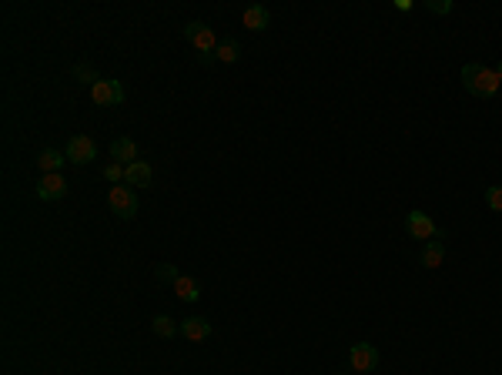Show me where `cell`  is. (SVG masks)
I'll list each match as a JSON object with an SVG mask.
<instances>
[{
  "instance_id": "8",
  "label": "cell",
  "mask_w": 502,
  "mask_h": 375,
  "mask_svg": "<svg viewBox=\"0 0 502 375\" xmlns=\"http://www.w3.org/2000/svg\"><path fill=\"white\" fill-rule=\"evenodd\" d=\"M67 194V181L64 174H40L37 181V198L40 201H60Z\"/></svg>"
},
{
  "instance_id": "12",
  "label": "cell",
  "mask_w": 502,
  "mask_h": 375,
  "mask_svg": "<svg viewBox=\"0 0 502 375\" xmlns=\"http://www.w3.org/2000/svg\"><path fill=\"white\" fill-rule=\"evenodd\" d=\"M241 24H245L248 31H268V24H271L268 7H261V3H251L248 10L241 14Z\"/></svg>"
},
{
  "instance_id": "23",
  "label": "cell",
  "mask_w": 502,
  "mask_h": 375,
  "mask_svg": "<svg viewBox=\"0 0 502 375\" xmlns=\"http://www.w3.org/2000/svg\"><path fill=\"white\" fill-rule=\"evenodd\" d=\"M198 60H201V64H208V67H211V64H214V60H218V57H214V54H198Z\"/></svg>"
},
{
  "instance_id": "18",
  "label": "cell",
  "mask_w": 502,
  "mask_h": 375,
  "mask_svg": "<svg viewBox=\"0 0 502 375\" xmlns=\"http://www.w3.org/2000/svg\"><path fill=\"white\" fill-rule=\"evenodd\" d=\"M74 81H84V84H91V88H94L101 77L94 74V67H91L87 60H80V64H74Z\"/></svg>"
},
{
  "instance_id": "15",
  "label": "cell",
  "mask_w": 502,
  "mask_h": 375,
  "mask_svg": "<svg viewBox=\"0 0 502 375\" xmlns=\"http://www.w3.org/2000/svg\"><path fill=\"white\" fill-rule=\"evenodd\" d=\"M174 292H178V295H181L184 301H198V299H201V288H198V281L188 278V275H181V278L174 281Z\"/></svg>"
},
{
  "instance_id": "6",
  "label": "cell",
  "mask_w": 502,
  "mask_h": 375,
  "mask_svg": "<svg viewBox=\"0 0 502 375\" xmlns=\"http://www.w3.org/2000/svg\"><path fill=\"white\" fill-rule=\"evenodd\" d=\"M406 231L419 242H432V238H442V231L435 228V222L425 215V211H408L406 218Z\"/></svg>"
},
{
  "instance_id": "9",
  "label": "cell",
  "mask_w": 502,
  "mask_h": 375,
  "mask_svg": "<svg viewBox=\"0 0 502 375\" xmlns=\"http://www.w3.org/2000/svg\"><path fill=\"white\" fill-rule=\"evenodd\" d=\"M151 181H155V168H151L148 161H135V165H128V168H124V185L148 188Z\"/></svg>"
},
{
  "instance_id": "5",
  "label": "cell",
  "mask_w": 502,
  "mask_h": 375,
  "mask_svg": "<svg viewBox=\"0 0 502 375\" xmlns=\"http://www.w3.org/2000/svg\"><path fill=\"white\" fill-rule=\"evenodd\" d=\"M91 97H94V104H101V108H117V104H124V88H121V81H114V77H101L94 88H91Z\"/></svg>"
},
{
  "instance_id": "17",
  "label": "cell",
  "mask_w": 502,
  "mask_h": 375,
  "mask_svg": "<svg viewBox=\"0 0 502 375\" xmlns=\"http://www.w3.org/2000/svg\"><path fill=\"white\" fill-rule=\"evenodd\" d=\"M214 57H218V60H225V64H234V60L241 57V47H238L234 40H228V44H218Z\"/></svg>"
},
{
  "instance_id": "11",
  "label": "cell",
  "mask_w": 502,
  "mask_h": 375,
  "mask_svg": "<svg viewBox=\"0 0 502 375\" xmlns=\"http://www.w3.org/2000/svg\"><path fill=\"white\" fill-rule=\"evenodd\" d=\"M111 158H114L117 165L128 168V165H135L137 161V144L131 138H114V141H111Z\"/></svg>"
},
{
  "instance_id": "3",
  "label": "cell",
  "mask_w": 502,
  "mask_h": 375,
  "mask_svg": "<svg viewBox=\"0 0 502 375\" xmlns=\"http://www.w3.org/2000/svg\"><path fill=\"white\" fill-rule=\"evenodd\" d=\"M348 365H352V372L372 375L375 365H379V349H375L372 342H355V345L348 349Z\"/></svg>"
},
{
  "instance_id": "7",
  "label": "cell",
  "mask_w": 502,
  "mask_h": 375,
  "mask_svg": "<svg viewBox=\"0 0 502 375\" xmlns=\"http://www.w3.org/2000/svg\"><path fill=\"white\" fill-rule=\"evenodd\" d=\"M67 161H74V165H91L97 158V144L94 138H87V134H74L71 141H67Z\"/></svg>"
},
{
  "instance_id": "21",
  "label": "cell",
  "mask_w": 502,
  "mask_h": 375,
  "mask_svg": "<svg viewBox=\"0 0 502 375\" xmlns=\"http://www.w3.org/2000/svg\"><path fill=\"white\" fill-rule=\"evenodd\" d=\"M485 205L502 215V185H496V188H489V191H485Z\"/></svg>"
},
{
  "instance_id": "25",
  "label": "cell",
  "mask_w": 502,
  "mask_h": 375,
  "mask_svg": "<svg viewBox=\"0 0 502 375\" xmlns=\"http://www.w3.org/2000/svg\"><path fill=\"white\" fill-rule=\"evenodd\" d=\"M335 375H345V372H335Z\"/></svg>"
},
{
  "instance_id": "13",
  "label": "cell",
  "mask_w": 502,
  "mask_h": 375,
  "mask_svg": "<svg viewBox=\"0 0 502 375\" xmlns=\"http://www.w3.org/2000/svg\"><path fill=\"white\" fill-rule=\"evenodd\" d=\"M64 165H67V154H60V151H54V148L40 151V158H37L40 174H60Z\"/></svg>"
},
{
  "instance_id": "22",
  "label": "cell",
  "mask_w": 502,
  "mask_h": 375,
  "mask_svg": "<svg viewBox=\"0 0 502 375\" xmlns=\"http://www.w3.org/2000/svg\"><path fill=\"white\" fill-rule=\"evenodd\" d=\"M425 7L432 14H452V0H425Z\"/></svg>"
},
{
  "instance_id": "16",
  "label": "cell",
  "mask_w": 502,
  "mask_h": 375,
  "mask_svg": "<svg viewBox=\"0 0 502 375\" xmlns=\"http://www.w3.org/2000/svg\"><path fill=\"white\" fill-rule=\"evenodd\" d=\"M151 332H155L157 338H174L181 332V325H174V319H168V315H157V319L151 322Z\"/></svg>"
},
{
  "instance_id": "14",
  "label": "cell",
  "mask_w": 502,
  "mask_h": 375,
  "mask_svg": "<svg viewBox=\"0 0 502 375\" xmlns=\"http://www.w3.org/2000/svg\"><path fill=\"white\" fill-rule=\"evenodd\" d=\"M419 258H422V268H439V265H442V258H445V242H442V238L425 242Z\"/></svg>"
},
{
  "instance_id": "19",
  "label": "cell",
  "mask_w": 502,
  "mask_h": 375,
  "mask_svg": "<svg viewBox=\"0 0 502 375\" xmlns=\"http://www.w3.org/2000/svg\"><path fill=\"white\" fill-rule=\"evenodd\" d=\"M155 278H161V281H178L181 275H178V268H174V265L161 262V265H155Z\"/></svg>"
},
{
  "instance_id": "2",
  "label": "cell",
  "mask_w": 502,
  "mask_h": 375,
  "mask_svg": "<svg viewBox=\"0 0 502 375\" xmlns=\"http://www.w3.org/2000/svg\"><path fill=\"white\" fill-rule=\"evenodd\" d=\"M107 208H111V215L117 218H124V222H131L137 215V194L131 191V185H114L107 191Z\"/></svg>"
},
{
  "instance_id": "24",
  "label": "cell",
  "mask_w": 502,
  "mask_h": 375,
  "mask_svg": "<svg viewBox=\"0 0 502 375\" xmlns=\"http://www.w3.org/2000/svg\"><path fill=\"white\" fill-rule=\"evenodd\" d=\"M496 74H499V81H502V64H499V67H496Z\"/></svg>"
},
{
  "instance_id": "1",
  "label": "cell",
  "mask_w": 502,
  "mask_h": 375,
  "mask_svg": "<svg viewBox=\"0 0 502 375\" xmlns=\"http://www.w3.org/2000/svg\"><path fill=\"white\" fill-rule=\"evenodd\" d=\"M462 84L469 94L476 97H492V94L502 88V81L496 71H489L485 64H465L462 67Z\"/></svg>"
},
{
  "instance_id": "20",
  "label": "cell",
  "mask_w": 502,
  "mask_h": 375,
  "mask_svg": "<svg viewBox=\"0 0 502 375\" xmlns=\"http://www.w3.org/2000/svg\"><path fill=\"white\" fill-rule=\"evenodd\" d=\"M104 178H107L111 185H124V165H117V161H111V165L104 168Z\"/></svg>"
},
{
  "instance_id": "4",
  "label": "cell",
  "mask_w": 502,
  "mask_h": 375,
  "mask_svg": "<svg viewBox=\"0 0 502 375\" xmlns=\"http://www.w3.org/2000/svg\"><path fill=\"white\" fill-rule=\"evenodd\" d=\"M184 38L198 47V54H214V51H218L214 31L205 24V20H188V24H184Z\"/></svg>"
},
{
  "instance_id": "10",
  "label": "cell",
  "mask_w": 502,
  "mask_h": 375,
  "mask_svg": "<svg viewBox=\"0 0 502 375\" xmlns=\"http://www.w3.org/2000/svg\"><path fill=\"white\" fill-rule=\"evenodd\" d=\"M181 335L188 338V342H205V338L211 335V322L201 319V315H191V319L181 322Z\"/></svg>"
}]
</instances>
